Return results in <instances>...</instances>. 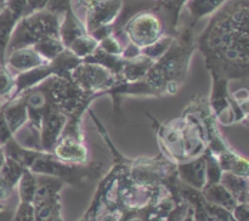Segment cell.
Here are the masks:
<instances>
[{
	"instance_id": "20",
	"label": "cell",
	"mask_w": 249,
	"mask_h": 221,
	"mask_svg": "<svg viewBox=\"0 0 249 221\" xmlns=\"http://www.w3.org/2000/svg\"><path fill=\"white\" fill-rule=\"evenodd\" d=\"M48 1L49 0H28V15L45 9Z\"/></svg>"
},
{
	"instance_id": "5",
	"label": "cell",
	"mask_w": 249,
	"mask_h": 221,
	"mask_svg": "<svg viewBox=\"0 0 249 221\" xmlns=\"http://www.w3.org/2000/svg\"><path fill=\"white\" fill-rule=\"evenodd\" d=\"M123 9V0H96L83 16L87 33L105 26H113Z\"/></svg>"
},
{
	"instance_id": "12",
	"label": "cell",
	"mask_w": 249,
	"mask_h": 221,
	"mask_svg": "<svg viewBox=\"0 0 249 221\" xmlns=\"http://www.w3.org/2000/svg\"><path fill=\"white\" fill-rule=\"evenodd\" d=\"M228 0H186L185 6L189 10L194 22L211 16L218 11Z\"/></svg>"
},
{
	"instance_id": "24",
	"label": "cell",
	"mask_w": 249,
	"mask_h": 221,
	"mask_svg": "<svg viewBox=\"0 0 249 221\" xmlns=\"http://www.w3.org/2000/svg\"><path fill=\"white\" fill-rule=\"evenodd\" d=\"M0 67H1V66H0Z\"/></svg>"
},
{
	"instance_id": "18",
	"label": "cell",
	"mask_w": 249,
	"mask_h": 221,
	"mask_svg": "<svg viewBox=\"0 0 249 221\" xmlns=\"http://www.w3.org/2000/svg\"><path fill=\"white\" fill-rule=\"evenodd\" d=\"M71 7V0H49L45 9L53 14L63 15Z\"/></svg>"
},
{
	"instance_id": "8",
	"label": "cell",
	"mask_w": 249,
	"mask_h": 221,
	"mask_svg": "<svg viewBox=\"0 0 249 221\" xmlns=\"http://www.w3.org/2000/svg\"><path fill=\"white\" fill-rule=\"evenodd\" d=\"M53 150L56 157L65 162L82 163L88 159V150L83 138L77 136L62 135L58 137Z\"/></svg>"
},
{
	"instance_id": "6",
	"label": "cell",
	"mask_w": 249,
	"mask_h": 221,
	"mask_svg": "<svg viewBox=\"0 0 249 221\" xmlns=\"http://www.w3.org/2000/svg\"><path fill=\"white\" fill-rule=\"evenodd\" d=\"M67 121L65 113L58 111L55 104H51L44 113L40 123V146L44 150L51 151L55 147L61 133L65 129V124Z\"/></svg>"
},
{
	"instance_id": "11",
	"label": "cell",
	"mask_w": 249,
	"mask_h": 221,
	"mask_svg": "<svg viewBox=\"0 0 249 221\" xmlns=\"http://www.w3.org/2000/svg\"><path fill=\"white\" fill-rule=\"evenodd\" d=\"M153 63H155V61L141 53L140 56L133 58V60H124L123 69H122L121 74L128 82H139L147 75V73L152 68Z\"/></svg>"
},
{
	"instance_id": "17",
	"label": "cell",
	"mask_w": 249,
	"mask_h": 221,
	"mask_svg": "<svg viewBox=\"0 0 249 221\" xmlns=\"http://www.w3.org/2000/svg\"><path fill=\"white\" fill-rule=\"evenodd\" d=\"M99 49H101L105 52L109 53V55H116L119 56L123 51L122 48V44L119 43V40L117 39V36L113 33L109 34V35L105 36L104 39L99 41Z\"/></svg>"
},
{
	"instance_id": "3",
	"label": "cell",
	"mask_w": 249,
	"mask_h": 221,
	"mask_svg": "<svg viewBox=\"0 0 249 221\" xmlns=\"http://www.w3.org/2000/svg\"><path fill=\"white\" fill-rule=\"evenodd\" d=\"M124 33L129 43L143 49L157 41L164 34V24L155 12L142 11L126 22Z\"/></svg>"
},
{
	"instance_id": "13",
	"label": "cell",
	"mask_w": 249,
	"mask_h": 221,
	"mask_svg": "<svg viewBox=\"0 0 249 221\" xmlns=\"http://www.w3.org/2000/svg\"><path fill=\"white\" fill-rule=\"evenodd\" d=\"M33 48L46 62H51L66 49L58 36H49V38L43 39L39 43L34 44Z\"/></svg>"
},
{
	"instance_id": "16",
	"label": "cell",
	"mask_w": 249,
	"mask_h": 221,
	"mask_svg": "<svg viewBox=\"0 0 249 221\" xmlns=\"http://www.w3.org/2000/svg\"><path fill=\"white\" fill-rule=\"evenodd\" d=\"M15 78L5 66L0 67V101L9 100L14 92Z\"/></svg>"
},
{
	"instance_id": "7",
	"label": "cell",
	"mask_w": 249,
	"mask_h": 221,
	"mask_svg": "<svg viewBox=\"0 0 249 221\" xmlns=\"http://www.w3.org/2000/svg\"><path fill=\"white\" fill-rule=\"evenodd\" d=\"M45 60L34 50L33 46H26L11 51L6 55L5 60V67L7 69H14L15 72L22 73L26 70H31L33 68L40 67L46 65Z\"/></svg>"
},
{
	"instance_id": "14",
	"label": "cell",
	"mask_w": 249,
	"mask_h": 221,
	"mask_svg": "<svg viewBox=\"0 0 249 221\" xmlns=\"http://www.w3.org/2000/svg\"><path fill=\"white\" fill-rule=\"evenodd\" d=\"M97 48H99V41L94 36L87 33L84 35L78 36L67 49L78 58L84 60L88 56L92 55Z\"/></svg>"
},
{
	"instance_id": "9",
	"label": "cell",
	"mask_w": 249,
	"mask_h": 221,
	"mask_svg": "<svg viewBox=\"0 0 249 221\" xmlns=\"http://www.w3.org/2000/svg\"><path fill=\"white\" fill-rule=\"evenodd\" d=\"M61 17L62 18L60 19L58 35H60V39L65 48H68L78 36L87 34V29H85L83 22L73 12L72 7L68 9Z\"/></svg>"
},
{
	"instance_id": "10",
	"label": "cell",
	"mask_w": 249,
	"mask_h": 221,
	"mask_svg": "<svg viewBox=\"0 0 249 221\" xmlns=\"http://www.w3.org/2000/svg\"><path fill=\"white\" fill-rule=\"evenodd\" d=\"M18 19L19 17L7 6L0 11V66H5L7 46Z\"/></svg>"
},
{
	"instance_id": "4",
	"label": "cell",
	"mask_w": 249,
	"mask_h": 221,
	"mask_svg": "<svg viewBox=\"0 0 249 221\" xmlns=\"http://www.w3.org/2000/svg\"><path fill=\"white\" fill-rule=\"evenodd\" d=\"M71 79L84 92L104 91L114 84V74L99 63L80 62L71 73Z\"/></svg>"
},
{
	"instance_id": "15",
	"label": "cell",
	"mask_w": 249,
	"mask_h": 221,
	"mask_svg": "<svg viewBox=\"0 0 249 221\" xmlns=\"http://www.w3.org/2000/svg\"><path fill=\"white\" fill-rule=\"evenodd\" d=\"M173 40H174V36L172 34H163L157 41H155L151 45L146 46V48L141 49V53L146 57L151 58L152 61H157L158 58L162 57L165 52L168 51V49L172 46Z\"/></svg>"
},
{
	"instance_id": "19",
	"label": "cell",
	"mask_w": 249,
	"mask_h": 221,
	"mask_svg": "<svg viewBox=\"0 0 249 221\" xmlns=\"http://www.w3.org/2000/svg\"><path fill=\"white\" fill-rule=\"evenodd\" d=\"M121 55L123 60H133V58L141 55V48H139L135 44L129 43L128 45H126V48L122 51Z\"/></svg>"
},
{
	"instance_id": "1",
	"label": "cell",
	"mask_w": 249,
	"mask_h": 221,
	"mask_svg": "<svg viewBox=\"0 0 249 221\" xmlns=\"http://www.w3.org/2000/svg\"><path fill=\"white\" fill-rule=\"evenodd\" d=\"M248 0H228L212 15L198 39L212 74L224 79L248 77Z\"/></svg>"
},
{
	"instance_id": "22",
	"label": "cell",
	"mask_w": 249,
	"mask_h": 221,
	"mask_svg": "<svg viewBox=\"0 0 249 221\" xmlns=\"http://www.w3.org/2000/svg\"><path fill=\"white\" fill-rule=\"evenodd\" d=\"M6 6V0H0V11Z\"/></svg>"
},
{
	"instance_id": "21",
	"label": "cell",
	"mask_w": 249,
	"mask_h": 221,
	"mask_svg": "<svg viewBox=\"0 0 249 221\" xmlns=\"http://www.w3.org/2000/svg\"><path fill=\"white\" fill-rule=\"evenodd\" d=\"M5 160H6V158H5V154H4V150H2L1 147H0V169L2 168V165H4Z\"/></svg>"
},
{
	"instance_id": "2",
	"label": "cell",
	"mask_w": 249,
	"mask_h": 221,
	"mask_svg": "<svg viewBox=\"0 0 249 221\" xmlns=\"http://www.w3.org/2000/svg\"><path fill=\"white\" fill-rule=\"evenodd\" d=\"M61 16L62 15L53 14V12L44 9L32 12V14L19 18L12 32L6 55L16 49L33 46L34 44L39 43L49 36L60 38L58 27H60Z\"/></svg>"
},
{
	"instance_id": "23",
	"label": "cell",
	"mask_w": 249,
	"mask_h": 221,
	"mask_svg": "<svg viewBox=\"0 0 249 221\" xmlns=\"http://www.w3.org/2000/svg\"><path fill=\"white\" fill-rule=\"evenodd\" d=\"M2 104H4V102H2V101H0V109H1V107H2Z\"/></svg>"
}]
</instances>
